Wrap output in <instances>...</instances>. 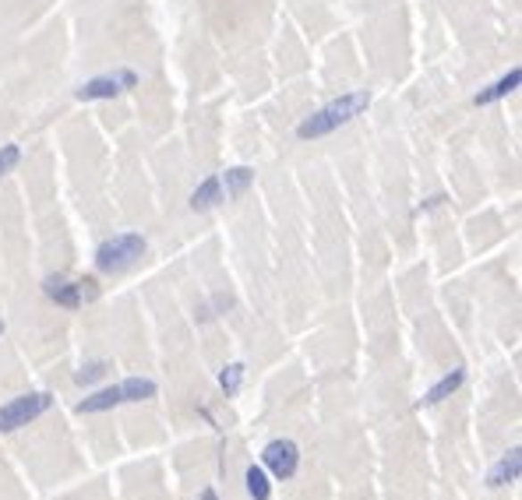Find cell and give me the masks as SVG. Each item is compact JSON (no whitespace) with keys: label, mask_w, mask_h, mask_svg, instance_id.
<instances>
[{"label":"cell","mask_w":522,"mask_h":500,"mask_svg":"<svg viewBox=\"0 0 522 500\" xmlns=\"http://www.w3.org/2000/svg\"><path fill=\"white\" fill-rule=\"evenodd\" d=\"M371 99L374 95L368 92V88H357V92H346V95L332 99L328 106H321V110H314L311 117H303V120H300L297 138L300 142H314V138H325V135H332V131L346 127L350 120H357L360 113H368Z\"/></svg>","instance_id":"obj_1"},{"label":"cell","mask_w":522,"mask_h":500,"mask_svg":"<svg viewBox=\"0 0 522 500\" xmlns=\"http://www.w3.org/2000/svg\"><path fill=\"white\" fill-rule=\"evenodd\" d=\"M145 250H149V243H145L142 233H117V236H110V240L99 243V250H95V268L106 272V275H120V272L135 268V265L142 261Z\"/></svg>","instance_id":"obj_2"},{"label":"cell","mask_w":522,"mask_h":500,"mask_svg":"<svg viewBox=\"0 0 522 500\" xmlns=\"http://www.w3.org/2000/svg\"><path fill=\"white\" fill-rule=\"evenodd\" d=\"M50 406H54V395H46V391H29V395L11 398L7 406H0V433L29 427V423L39 420Z\"/></svg>","instance_id":"obj_3"},{"label":"cell","mask_w":522,"mask_h":500,"mask_svg":"<svg viewBox=\"0 0 522 500\" xmlns=\"http://www.w3.org/2000/svg\"><path fill=\"white\" fill-rule=\"evenodd\" d=\"M135 85H138V74L131 68H120V71L99 74V78H88L85 85H78L75 99L78 102H99V99H113V95H120V92H128Z\"/></svg>","instance_id":"obj_4"},{"label":"cell","mask_w":522,"mask_h":500,"mask_svg":"<svg viewBox=\"0 0 522 500\" xmlns=\"http://www.w3.org/2000/svg\"><path fill=\"white\" fill-rule=\"evenodd\" d=\"M43 292H46L54 303H61V307H68V310H78L85 299H95V296H99V286H95V279H64V275H50V279L43 283Z\"/></svg>","instance_id":"obj_5"},{"label":"cell","mask_w":522,"mask_h":500,"mask_svg":"<svg viewBox=\"0 0 522 500\" xmlns=\"http://www.w3.org/2000/svg\"><path fill=\"white\" fill-rule=\"evenodd\" d=\"M261 462H265L261 469H269L276 480H294L300 465V447L294 440H272V444H265Z\"/></svg>","instance_id":"obj_6"},{"label":"cell","mask_w":522,"mask_h":500,"mask_svg":"<svg viewBox=\"0 0 522 500\" xmlns=\"http://www.w3.org/2000/svg\"><path fill=\"white\" fill-rule=\"evenodd\" d=\"M519 85H522V68H512L509 74H501L498 81H491L487 88H480V92L473 95V102H476V106H491V102H498V99L512 95Z\"/></svg>","instance_id":"obj_7"},{"label":"cell","mask_w":522,"mask_h":500,"mask_svg":"<svg viewBox=\"0 0 522 500\" xmlns=\"http://www.w3.org/2000/svg\"><path fill=\"white\" fill-rule=\"evenodd\" d=\"M223 198V184H220V176H209V180H202L195 191H191V198H187V205H191V212H212Z\"/></svg>","instance_id":"obj_8"},{"label":"cell","mask_w":522,"mask_h":500,"mask_svg":"<svg viewBox=\"0 0 522 500\" xmlns=\"http://www.w3.org/2000/svg\"><path fill=\"white\" fill-rule=\"evenodd\" d=\"M117 406H124V391H120V384H113V388H99L95 395L81 398V402H78V413L88 416V413H106V409H117Z\"/></svg>","instance_id":"obj_9"},{"label":"cell","mask_w":522,"mask_h":500,"mask_svg":"<svg viewBox=\"0 0 522 500\" xmlns=\"http://www.w3.org/2000/svg\"><path fill=\"white\" fill-rule=\"evenodd\" d=\"M462 381H466V370H462V366L448 370L445 377H442V381H438V384H435V388H431V391L420 398V406H442L445 398H452V395L462 388Z\"/></svg>","instance_id":"obj_10"},{"label":"cell","mask_w":522,"mask_h":500,"mask_svg":"<svg viewBox=\"0 0 522 500\" xmlns=\"http://www.w3.org/2000/svg\"><path fill=\"white\" fill-rule=\"evenodd\" d=\"M519 472H522V451L519 447H512L494 469H491V476H487V483L491 487H509V483H516L519 480Z\"/></svg>","instance_id":"obj_11"},{"label":"cell","mask_w":522,"mask_h":500,"mask_svg":"<svg viewBox=\"0 0 522 500\" xmlns=\"http://www.w3.org/2000/svg\"><path fill=\"white\" fill-rule=\"evenodd\" d=\"M220 184H223V198H240L254 184V169L251 166H229L220 176Z\"/></svg>","instance_id":"obj_12"},{"label":"cell","mask_w":522,"mask_h":500,"mask_svg":"<svg viewBox=\"0 0 522 500\" xmlns=\"http://www.w3.org/2000/svg\"><path fill=\"white\" fill-rule=\"evenodd\" d=\"M120 391H124V402H149V398H155V381L128 377V381H120Z\"/></svg>","instance_id":"obj_13"},{"label":"cell","mask_w":522,"mask_h":500,"mask_svg":"<svg viewBox=\"0 0 522 500\" xmlns=\"http://www.w3.org/2000/svg\"><path fill=\"white\" fill-rule=\"evenodd\" d=\"M247 494H251V500H272V483H269V472L261 465L247 469Z\"/></svg>","instance_id":"obj_14"},{"label":"cell","mask_w":522,"mask_h":500,"mask_svg":"<svg viewBox=\"0 0 522 500\" xmlns=\"http://www.w3.org/2000/svg\"><path fill=\"white\" fill-rule=\"evenodd\" d=\"M106 373H110V363H106V359H92V363H85L75 373V384H81V388H85V384H95V381H103Z\"/></svg>","instance_id":"obj_15"},{"label":"cell","mask_w":522,"mask_h":500,"mask_svg":"<svg viewBox=\"0 0 522 500\" xmlns=\"http://www.w3.org/2000/svg\"><path fill=\"white\" fill-rule=\"evenodd\" d=\"M240 384H244V363H229V366H223L220 388L226 391V398H233V395L240 391Z\"/></svg>","instance_id":"obj_16"},{"label":"cell","mask_w":522,"mask_h":500,"mask_svg":"<svg viewBox=\"0 0 522 500\" xmlns=\"http://www.w3.org/2000/svg\"><path fill=\"white\" fill-rule=\"evenodd\" d=\"M21 159V148L18 144H0V176H7Z\"/></svg>","instance_id":"obj_17"},{"label":"cell","mask_w":522,"mask_h":500,"mask_svg":"<svg viewBox=\"0 0 522 500\" xmlns=\"http://www.w3.org/2000/svg\"><path fill=\"white\" fill-rule=\"evenodd\" d=\"M202 500H220V494H216V490H205V494H202Z\"/></svg>","instance_id":"obj_18"},{"label":"cell","mask_w":522,"mask_h":500,"mask_svg":"<svg viewBox=\"0 0 522 500\" xmlns=\"http://www.w3.org/2000/svg\"><path fill=\"white\" fill-rule=\"evenodd\" d=\"M4 328H7V324H4V317H0V335H4Z\"/></svg>","instance_id":"obj_19"}]
</instances>
